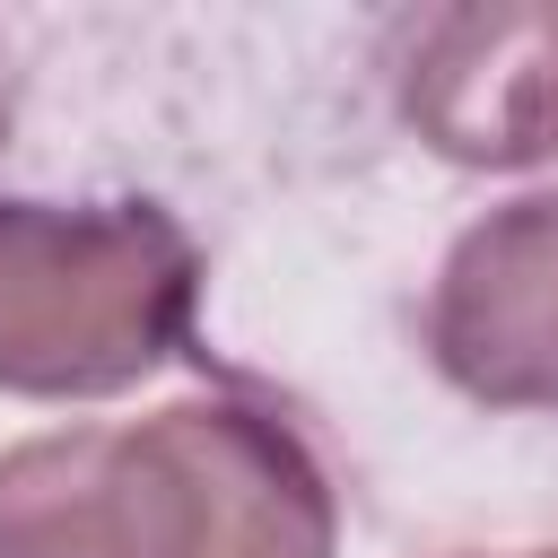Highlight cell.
Listing matches in <instances>:
<instances>
[{
	"instance_id": "6da1fadb",
	"label": "cell",
	"mask_w": 558,
	"mask_h": 558,
	"mask_svg": "<svg viewBox=\"0 0 558 558\" xmlns=\"http://www.w3.org/2000/svg\"><path fill=\"white\" fill-rule=\"evenodd\" d=\"M340 480L253 375L0 453V558H331Z\"/></svg>"
},
{
	"instance_id": "7a4b0ae2",
	"label": "cell",
	"mask_w": 558,
	"mask_h": 558,
	"mask_svg": "<svg viewBox=\"0 0 558 558\" xmlns=\"http://www.w3.org/2000/svg\"><path fill=\"white\" fill-rule=\"evenodd\" d=\"M201 244L157 201L0 192V392L105 401L192 349Z\"/></svg>"
},
{
	"instance_id": "3957f363",
	"label": "cell",
	"mask_w": 558,
	"mask_h": 558,
	"mask_svg": "<svg viewBox=\"0 0 558 558\" xmlns=\"http://www.w3.org/2000/svg\"><path fill=\"white\" fill-rule=\"evenodd\" d=\"M384 78L445 166L514 174L558 157V0L401 9L384 26Z\"/></svg>"
},
{
	"instance_id": "277c9868",
	"label": "cell",
	"mask_w": 558,
	"mask_h": 558,
	"mask_svg": "<svg viewBox=\"0 0 558 558\" xmlns=\"http://www.w3.org/2000/svg\"><path fill=\"white\" fill-rule=\"evenodd\" d=\"M427 357L480 410H558V192L471 218L427 288Z\"/></svg>"
},
{
	"instance_id": "5b68a950",
	"label": "cell",
	"mask_w": 558,
	"mask_h": 558,
	"mask_svg": "<svg viewBox=\"0 0 558 558\" xmlns=\"http://www.w3.org/2000/svg\"><path fill=\"white\" fill-rule=\"evenodd\" d=\"M9 131H17V44L0 26V148H9Z\"/></svg>"
},
{
	"instance_id": "8992f818",
	"label": "cell",
	"mask_w": 558,
	"mask_h": 558,
	"mask_svg": "<svg viewBox=\"0 0 558 558\" xmlns=\"http://www.w3.org/2000/svg\"><path fill=\"white\" fill-rule=\"evenodd\" d=\"M523 558H558V549H523Z\"/></svg>"
}]
</instances>
